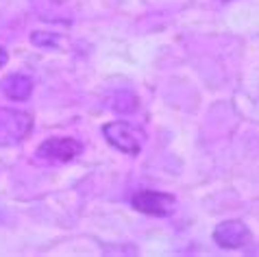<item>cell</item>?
<instances>
[{"label":"cell","mask_w":259,"mask_h":257,"mask_svg":"<svg viewBox=\"0 0 259 257\" xmlns=\"http://www.w3.org/2000/svg\"><path fill=\"white\" fill-rule=\"evenodd\" d=\"M33 131V116L22 109H0V146H16Z\"/></svg>","instance_id":"obj_1"},{"label":"cell","mask_w":259,"mask_h":257,"mask_svg":"<svg viewBox=\"0 0 259 257\" xmlns=\"http://www.w3.org/2000/svg\"><path fill=\"white\" fill-rule=\"evenodd\" d=\"M103 135L113 148H118L120 153L131 155V157L140 155L142 148H144V142H146V133H144L142 128H138L135 124H128V122L105 124Z\"/></svg>","instance_id":"obj_2"},{"label":"cell","mask_w":259,"mask_h":257,"mask_svg":"<svg viewBox=\"0 0 259 257\" xmlns=\"http://www.w3.org/2000/svg\"><path fill=\"white\" fill-rule=\"evenodd\" d=\"M83 153V144L74 138H48L39 144L37 155L39 159L55 161V163H70Z\"/></svg>","instance_id":"obj_3"},{"label":"cell","mask_w":259,"mask_h":257,"mask_svg":"<svg viewBox=\"0 0 259 257\" xmlns=\"http://www.w3.org/2000/svg\"><path fill=\"white\" fill-rule=\"evenodd\" d=\"M131 205L138 211L146 213V216H159L165 218L175 211V196L168 192H157V190H142L131 198Z\"/></svg>","instance_id":"obj_4"},{"label":"cell","mask_w":259,"mask_h":257,"mask_svg":"<svg viewBox=\"0 0 259 257\" xmlns=\"http://www.w3.org/2000/svg\"><path fill=\"white\" fill-rule=\"evenodd\" d=\"M213 242L220 248H242L250 242V229L242 220H225L213 229Z\"/></svg>","instance_id":"obj_5"},{"label":"cell","mask_w":259,"mask_h":257,"mask_svg":"<svg viewBox=\"0 0 259 257\" xmlns=\"http://www.w3.org/2000/svg\"><path fill=\"white\" fill-rule=\"evenodd\" d=\"M0 88H3V94L7 98L18 101V103H24L33 94V78L26 76V74H11V76H7L5 81L0 83Z\"/></svg>","instance_id":"obj_6"},{"label":"cell","mask_w":259,"mask_h":257,"mask_svg":"<svg viewBox=\"0 0 259 257\" xmlns=\"http://www.w3.org/2000/svg\"><path fill=\"white\" fill-rule=\"evenodd\" d=\"M31 41L39 48H59V35H53V33H41V31H35L31 35Z\"/></svg>","instance_id":"obj_7"},{"label":"cell","mask_w":259,"mask_h":257,"mask_svg":"<svg viewBox=\"0 0 259 257\" xmlns=\"http://www.w3.org/2000/svg\"><path fill=\"white\" fill-rule=\"evenodd\" d=\"M7 61H9V55H7V51H5L3 46H0V68H5Z\"/></svg>","instance_id":"obj_8"},{"label":"cell","mask_w":259,"mask_h":257,"mask_svg":"<svg viewBox=\"0 0 259 257\" xmlns=\"http://www.w3.org/2000/svg\"><path fill=\"white\" fill-rule=\"evenodd\" d=\"M220 3H231V0H220Z\"/></svg>","instance_id":"obj_9"}]
</instances>
